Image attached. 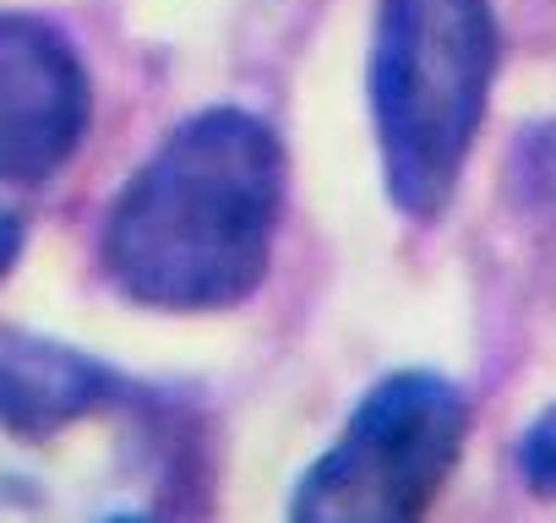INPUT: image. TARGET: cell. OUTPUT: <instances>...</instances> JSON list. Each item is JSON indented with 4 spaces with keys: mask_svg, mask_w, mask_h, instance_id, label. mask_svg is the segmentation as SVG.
Masks as SVG:
<instances>
[{
    "mask_svg": "<svg viewBox=\"0 0 556 523\" xmlns=\"http://www.w3.org/2000/svg\"><path fill=\"white\" fill-rule=\"evenodd\" d=\"M197 480L202 436L169 393L0 333V518H175Z\"/></svg>",
    "mask_w": 556,
    "mask_h": 523,
    "instance_id": "obj_1",
    "label": "cell"
},
{
    "mask_svg": "<svg viewBox=\"0 0 556 523\" xmlns=\"http://www.w3.org/2000/svg\"><path fill=\"white\" fill-rule=\"evenodd\" d=\"M469 436V398L437 371L377 382L339 442L301 474L295 518L312 523H399L420 518L453 474Z\"/></svg>",
    "mask_w": 556,
    "mask_h": 523,
    "instance_id": "obj_4",
    "label": "cell"
},
{
    "mask_svg": "<svg viewBox=\"0 0 556 523\" xmlns=\"http://www.w3.org/2000/svg\"><path fill=\"white\" fill-rule=\"evenodd\" d=\"M17 251H23V224H17L12 213H0V279L12 273V262H17Z\"/></svg>",
    "mask_w": 556,
    "mask_h": 523,
    "instance_id": "obj_7",
    "label": "cell"
},
{
    "mask_svg": "<svg viewBox=\"0 0 556 523\" xmlns=\"http://www.w3.org/2000/svg\"><path fill=\"white\" fill-rule=\"evenodd\" d=\"M285 207V148L245 110H202L175 126L121 186L104 218L110 284L153 311L240 306Z\"/></svg>",
    "mask_w": 556,
    "mask_h": 523,
    "instance_id": "obj_2",
    "label": "cell"
},
{
    "mask_svg": "<svg viewBox=\"0 0 556 523\" xmlns=\"http://www.w3.org/2000/svg\"><path fill=\"white\" fill-rule=\"evenodd\" d=\"M88 131V72L61 28L0 12V180H50Z\"/></svg>",
    "mask_w": 556,
    "mask_h": 523,
    "instance_id": "obj_5",
    "label": "cell"
},
{
    "mask_svg": "<svg viewBox=\"0 0 556 523\" xmlns=\"http://www.w3.org/2000/svg\"><path fill=\"white\" fill-rule=\"evenodd\" d=\"M518 474L529 480V490L556 496V404L534 414V425L518 436Z\"/></svg>",
    "mask_w": 556,
    "mask_h": 523,
    "instance_id": "obj_6",
    "label": "cell"
},
{
    "mask_svg": "<svg viewBox=\"0 0 556 523\" xmlns=\"http://www.w3.org/2000/svg\"><path fill=\"white\" fill-rule=\"evenodd\" d=\"M491 0H382L371 44V115L388 196L437 218L485 120L496 77Z\"/></svg>",
    "mask_w": 556,
    "mask_h": 523,
    "instance_id": "obj_3",
    "label": "cell"
}]
</instances>
